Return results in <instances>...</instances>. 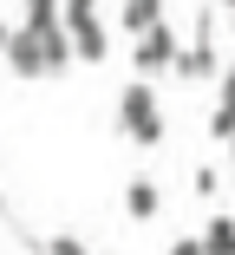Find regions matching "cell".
<instances>
[{"instance_id":"11","label":"cell","mask_w":235,"mask_h":255,"mask_svg":"<svg viewBox=\"0 0 235 255\" xmlns=\"http://www.w3.org/2000/svg\"><path fill=\"white\" fill-rule=\"evenodd\" d=\"M7 39H13V26H7V20H0V53H7Z\"/></svg>"},{"instance_id":"3","label":"cell","mask_w":235,"mask_h":255,"mask_svg":"<svg viewBox=\"0 0 235 255\" xmlns=\"http://www.w3.org/2000/svg\"><path fill=\"white\" fill-rule=\"evenodd\" d=\"M176 53H183V39H176V26L163 20V26H151V33H137V72H170L176 66Z\"/></svg>"},{"instance_id":"4","label":"cell","mask_w":235,"mask_h":255,"mask_svg":"<svg viewBox=\"0 0 235 255\" xmlns=\"http://www.w3.org/2000/svg\"><path fill=\"white\" fill-rule=\"evenodd\" d=\"M7 66H13L20 79H39V72H46V53H39V33H33V26H20V33L7 39Z\"/></svg>"},{"instance_id":"5","label":"cell","mask_w":235,"mask_h":255,"mask_svg":"<svg viewBox=\"0 0 235 255\" xmlns=\"http://www.w3.org/2000/svg\"><path fill=\"white\" fill-rule=\"evenodd\" d=\"M157 210H163V190H157L151 177H131V183H124V216H131V223H151Z\"/></svg>"},{"instance_id":"1","label":"cell","mask_w":235,"mask_h":255,"mask_svg":"<svg viewBox=\"0 0 235 255\" xmlns=\"http://www.w3.org/2000/svg\"><path fill=\"white\" fill-rule=\"evenodd\" d=\"M118 131L131 137V144H163V105H157V92L144 85V79H131L124 92H118Z\"/></svg>"},{"instance_id":"8","label":"cell","mask_w":235,"mask_h":255,"mask_svg":"<svg viewBox=\"0 0 235 255\" xmlns=\"http://www.w3.org/2000/svg\"><path fill=\"white\" fill-rule=\"evenodd\" d=\"M209 131H216V137H235V66L222 72V105H216V118H209Z\"/></svg>"},{"instance_id":"10","label":"cell","mask_w":235,"mask_h":255,"mask_svg":"<svg viewBox=\"0 0 235 255\" xmlns=\"http://www.w3.org/2000/svg\"><path fill=\"white\" fill-rule=\"evenodd\" d=\"M46 255H91L78 236H46Z\"/></svg>"},{"instance_id":"2","label":"cell","mask_w":235,"mask_h":255,"mask_svg":"<svg viewBox=\"0 0 235 255\" xmlns=\"http://www.w3.org/2000/svg\"><path fill=\"white\" fill-rule=\"evenodd\" d=\"M209 20H216V13H203V20H196V39L176 53V66H170L176 79H216V72H222V59H216V26H209Z\"/></svg>"},{"instance_id":"6","label":"cell","mask_w":235,"mask_h":255,"mask_svg":"<svg viewBox=\"0 0 235 255\" xmlns=\"http://www.w3.org/2000/svg\"><path fill=\"white\" fill-rule=\"evenodd\" d=\"M196 242H203V255H235V216H209Z\"/></svg>"},{"instance_id":"7","label":"cell","mask_w":235,"mask_h":255,"mask_svg":"<svg viewBox=\"0 0 235 255\" xmlns=\"http://www.w3.org/2000/svg\"><path fill=\"white\" fill-rule=\"evenodd\" d=\"M131 33H151V26H163V0H124V13H118Z\"/></svg>"},{"instance_id":"9","label":"cell","mask_w":235,"mask_h":255,"mask_svg":"<svg viewBox=\"0 0 235 255\" xmlns=\"http://www.w3.org/2000/svg\"><path fill=\"white\" fill-rule=\"evenodd\" d=\"M190 190H196V196H216V190H222V170H216V164H196Z\"/></svg>"},{"instance_id":"12","label":"cell","mask_w":235,"mask_h":255,"mask_svg":"<svg viewBox=\"0 0 235 255\" xmlns=\"http://www.w3.org/2000/svg\"><path fill=\"white\" fill-rule=\"evenodd\" d=\"M216 7H229V13H235V0H216Z\"/></svg>"},{"instance_id":"13","label":"cell","mask_w":235,"mask_h":255,"mask_svg":"<svg viewBox=\"0 0 235 255\" xmlns=\"http://www.w3.org/2000/svg\"><path fill=\"white\" fill-rule=\"evenodd\" d=\"M229 157H235V137H229Z\"/></svg>"}]
</instances>
